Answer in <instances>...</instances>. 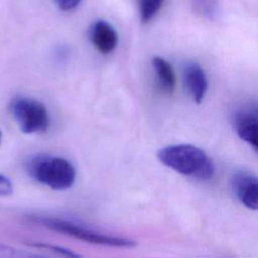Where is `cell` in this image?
Listing matches in <instances>:
<instances>
[{
    "label": "cell",
    "mask_w": 258,
    "mask_h": 258,
    "mask_svg": "<svg viewBox=\"0 0 258 258\" xmlns=\"http://www.w3.org/2000/svg\"><path fill=\"white\" fill-rule=\"evenodd\" d=\"M183 80L192 100L200 104L208 91V79L204 69L195 61L187 62L183 69Z\"/></svg>",
    "instance_id": "8992f818"
},
{
    "label": "cell",
    "mask_w": 258,
    "mask_h": 258,
    "mask_svg": "<svg viewBox=\"0 0 258 258\" xmlns=\"http://www.w3.org/2000/svg\"><path fill=\"white\" fill-rule=\"evenodd\" d=\"M91 40L100 53L109 54L118 44V34L111 24L99 20L92 26Z\"/></svg>",
    "instance_id": "52a82bcc"
},
{
    "label": "cell",
    "mask_w": 258,
    "mask_h": 258,
    "mask_svg": "<svg viewBox=\"0 0 258 258\" xmlns=\"http://www.w3.org/2000/svg\"><path fill=\"white\" fill-rule=\"evenodd\" d=\"M235 128L239 137L258 152V117L255 114L240 113L235 118Z\"/></svg>",
    "instance_id": "ba28073f"
},
{
    "label": "cell",
    "mask_w": 258,
    "mask_h": 258,
    "mask_svg": "<svg viewBox=\"0 0 258 258\" xmlns=\"http://www.w3.org/2000/svg\"><path fill=\"white\" fill-rule=\"evenodd\" d=\"M54 2L60 9L68 11L76 8L80 4L81 0H54Z\"/></svg>",
    "instance_id": "5bb4252c"
},
{
    "label": "cell",
    "mask_w": 258,
    "mask_h": 258,
    "mask_svg": "<svg viewBox=\"0 0 258 258\" xmlns=\"http://www.w3.org/2000/svg\"><path fill=\"white\" fill-rule=\"evenodd\" d=\"M159 161L172 170L199 180H207L215 173V164L200 147L191 144H174L157 152Z\"/></svg>",
    "instance_id": "6da1fadb"
},
{
    "label": "cell",
    "mask_w": 258,
    "mask_h": 258,
    "mask_svg": "<svg viewBox=\"0 0 258 258\" xmlns=\"http://www.w3.org/2000/svg\"><path fill=\"white\" fill-rule=\"evenodd\" d=\"M232 186L239 201L250 210H258V177L248 171H238L232 178Z\"/></svg>",
    "instance_id": "5b68a950"
},
{
    "label": "cell",
    "mask_w": 258,
    "mask_h": 258,
    "mask_svg": "<svg viewBox=\"0 0 258 258\" xmlns=\"http://www.w3.org/2000/svg\"><path fill=\"white\" fill-rule=\"evenodd\" d=\"M27 245L29 247H32L34 249H40V250H45V251H49L51 253H55L57 255L60 256H64V257H79L80 255L68 248L64 247H60V246H56V245H52V244H48V243H43V242H31V243H27Z\"/></svg>",
    "instance_id": "8fae6325"
},
{
    "label": "cell",
    "mask_w": 258,
    "mask_h": 258,
    "mask_svg": "<svg viewBox=\"0 0 258 258\" xmlns=\"http://www.w3.org/2000/svg\"><path fill=\"white\" fill-rule=\"evenodd\" d=\"M30 220L33 223L39 224L42 227H45L51 231L61 233L74 239H78L90 244L101 245L106 247H114V248H125V249L134 248L137 245V242L134 240L106 235V234L97 232L95 230L89 229L80 224H77L75 222L63 220V219L34 216V217H31Z\"/></svg>",
    "instance_id": "7a4b0ae2"
},
{
    "label": "cell",
    "mask_w": 258,
    "mask_h": 258,
    "mask_svg": "<svg viewBox=\"0 0 258 258\" xmlns=\"http://www.w3.org/2000/svg\"><path fill=\"white\" fill-rule=\"evenodd\" d=\"M152 67L159 88L166 94L173 93L175 88V75L169 62L159 56L152 58Z\"/></svg>",
    "instance_id": "9c48e42d"
},
{
    "label": "cell",
    "mask_w": 258,
    "mask_h": 258,
    "mask_svg": "<svg viewBox=\"0 0 258 258\" xmlns=\"http://www.w3.org/2000/svg\"><path fill=\"white\" fill-rule=\"evenodd\" d=\"M0 256H4V257H28V256H36V255L20 252L17 249H14L12 247L0 244Z\"/></svg>",
    "instance_id": "7c38bea8"
},
{
    "label": "cell",
    "mask_w": 258,
    "mask_h": 258,
    "mask_svg": "<svg viewBox=\"0 0 258 258\" xmlns=\"http://www.w3.org/2000/svg\"><path fill=\"white\" fill-rule=\"evenodd\" d=\"M254 112H255V113H254V114H255V115H256V116H257V117H258V107H257V108H256V109H255V110H254Z\"/></svg>",
    "instance_id": "9a60e30c"
},
{
    "label": "cell",
    "mask_w": 258,
    "mask_h": 258,
    "mask_svg": "<svg viewBox=\"0 0 258 258\" xmlns=\"http://www.w3.org/2000/svg\"><path fill=\"white\" fill-rule=\"evenodd\" d=\"M13 191L11 180L3 174H0V196H8Z\"/></svg>",
    "instance_id": "4fadbf2b"
},
{
    "label": "cell",
    "mask_w": 258,
    "mask_h": 258,
    "mask_svg": "<svg viewBox=\"0 0 258 258\" xmlns=\"http://www.w3.org/2000/svg\"><path fill=\"white\" fill-rule=\"evenodd\" d=\"M1 138H2V133H1V131H0V143H1Z\"/></svg>",
    "instance_id": "2e32d148"
},
{
    "label": "cell",
    "mask_w": 258,
    "mask_h": 258,
    "mask_svg": "<svg viewBox=\"0 0 258 258\" xmlns=\"http://www.w3.org/2000/svg\"><path fill=\"white\" fill-rule=\"evenodd\" d=\"M163 0H139V14L142 22L151 20L158 12Z\"/></svg>",
    "instance_id": "30bf717a"
},
{
    "label": "cell",
    "mask_w": 258,
    "mask_h": 258,
    "mask_svg": "<svg viewBox=\"0 0 258 258\" xmlns=\"http://www.w3.org/2000/svg\"><path fill=\"white\" fill-rule=\"evenodd\" d=\"M11 112L19 129L23 133L43 132L49 126L46 107L33 98H18L11 105Z\"/></svg>",
    "instance_id": "277c9868"
},
{
    "label": "cell",
    "mask_w": 258,
    "mask_h": 258,
    "mask_svg": "<svg viewBox=\"0 0 258 258\" xmlns=\"http://www.w3.org/2000/svg\"><path fill=\"white\" fill-rule=\"evenodd\" d=\"M30 175L43 185L54 190H66L76 180V169L66 158L38 156L29 162Z\"/></svg>",
    "instance_id": "3957f363"
}]
</instances>
